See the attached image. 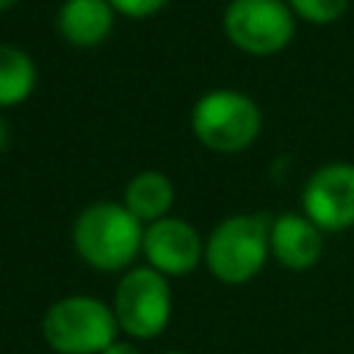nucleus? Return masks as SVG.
Returning a JSON list of instances; mask_svg holds the SVG:
<instances>
[{
  "label": "nucleus",
  "mask_w": 354,
  "mask_h": 354,
  "mask_svg": "<svg viewBox=\"0 0 354 354\" xmlns=\"http://www.w3.org/2000/svg\"><path fill=\"white\" fill-rule=\"evenodd\" d=\"M102 354H144L133 340H113Z\"/></svg>",
  "instance_id": "15"
},
{
  "label": "nucleus",
  "mask_w": 354,
  "mask_h": 354,
  "mask_svg": "<svg viewBox=\"0 0 354 354\" xmlns=\"http://www.w3.org/2000/svg\"><path fill=\"white\" fill-rule=\"evenodd\" d=\"M160 354H188V351H160Z\"/></svg>",
  "instance_id": "18"
},
{
  "label": "nucleus",
  "mask_w": 354,
  "mask_h": 354,
  "mask_svg": "<svg viewBox=\"0 0 354 354\" xmlns=\"http://www.w3.org/2000/svg\"><path fill=\"white\" fill-rule=\"evenodd\" d=\"M39 69L28 50L0 41V111L17 108L36 91Z\"/></svg>",
  "instance_id": "12"
},
{
  "label": "nucleus",
  "mask_w": 354,
  "mask_h": 354,
  "mask_svg": "<svg viewBox=\"0 0 354 354\" xmlns=\"http://www.w3.org/2000/svg\"><path fill=\"white\" fill-rule=\"evenodd\" d=\"M271 257L288 271H307L324 254V232L304 213L271 216L268 227Z\"/></svg>",
  "instance_id": "9"
},
{
  "label": "nucleus",
  "mask_w": 354,
  "mask_h": 354,
  "mask_svg": "<svg viewBox=\"0 0 354 354\" xmlns=\"http://www.w3.org/2000/svg\"><path fill=\"white\" fill-rule=\"evenodd\" d=\"M268 213H232L221 218L205 238V266L221 285L252 282L271 257Z\"/></svg>",
  "instance_id": "2"
},
{
  "label": "nucleus",
  "mask_w": 354,
  "mask_h": 354,
  "mask_svg": "<svg viewBox=\"0 0 354 354\" xmlns=\"http://www.w3.org/2000/svg\"><path fill=\"white\" fill-rule=\"evenodd\" d=\"M285 3L296 19L310 25H332L348 8V0H285Z\"/></svg>",
  "instance_id": "13"
},
{
  "label": "nucleus",
  "mask_w": 354,
  "mask_h": 354,
  "mask_svg": "<svg viewBox=\"0 0 354 354\" xmlns=\"http://www.w3.org/2000/svg\"><path fill=\"white\" fill-rule=\"evenodd\" d=\"M301 213L321 232H346L354 227V163L332 160L318 166L301 185Z\"/></svg>",
  "instance_id": "7"
},
{
  "label": "nucleus",
  "mask_w": 354,
  "mask_h": 354,
  "mask_svg": "<svg viewBox=\"0 0 354 354\" xmlns=\"http://www.w3.org/2000/svg\"><path fill=\"white\" fill-rule=\"evenodd\" d=\"M144 224L113 199L86 205L72 221V249L94 271L124 274L141 257Z\"/></svg>",
  "instance_id": "1"
},
{
  "label": "nucleus",
  "mask_w": 354,
  "mask_h": 354,
  "mask_svg": "<svg viewBox=\"0 0 354 354\" xmlns=\"http://www.w3.org/2000/svg\"><path fill=\"white\" fill-rule=\"evenodd\" d=\"M119 335L111 301L91 293L61 296L41 315V337L55 354H102Z\"/></svg>",
  "instance_id": "3"
},
{
  "label": "nucleus",
  "mask_w": 354,
  "mask_h": 354,
  "mask_svg": "<svg viewBox=\"0 0 354 354\" xmlns=\"http://www.w3.org/2000/svg\"><path fill=\"white\" fill-rule=\"evenodd\" d=\"M116 17L119 14L108 0H64L55 14V28L66 44L88 50L113 33Z\"/></svg>",
  "instance_id": "10"
},
{
  "label": "nucleus",
  "mask_w": 354,
  "mask_h": 354,
  "mask_svg": "<svg viewBox=\"0 0 354 354\" xmlns=\"http://www.w3.org/2000/svg\"><path fill=\"white\" fill-rule=\"evenodd\" d=\"M174 199H177V191H174L171 177L158 169H144V171L133 174L122 191V205L144 227L171 216Z\"/></svg>",
  "instance_id": "11"
},
{
  "label": "nucleus",
  "mask_w": 354,
  "mask_h": 354,
  "mask_svg": "<svg viewBox=\"0 0 354 354\" xmlns=\"http://www.w3.org/2000/svg\"><path fill=\"white\" fill-rule=\"evenodd\" d=\"M108 3L124 19H149V17L160 14L171 0H108Z\"/></svg>",
  "instance_id": "14"
},
{
  "label": "nucleus",
  "mask_w": 354,
  "mask_h": 354,
  "mask_svg": "<svg viewBox=\"0 0 354 354\" xmlns=\"http://www.w3.org/2000/svg\"><path fill=\"white\" fill-rule=\"evenodd\" d=\"M111 310L119 324V332L127 340L158 337L169 326L174 310L169 277L158 274L149 266L127 268L113 285Z\"/></svg>",
  "instance_id": "5"
},
{
  "label": "nucleus",
  "mask_w": 354,
  "mask_h": 354,
  "mask_svg": "<svg viewBox=\"0 0 354 354\" xmlns=\"http://www.w3.org/2000/svg\"><path fill=\"white\" fill-rule=\"evenodd\" d=\"M22 0H0V14H6V11H11L14 6H19Z\"/></svg>",
  "instance_id": "17"
},
{
  "label": "nucleus",
  "mask_w": 354,
  "mask_h": 354,
  "mask_svg": "<svg viewBox=\"0 0 354 354\" xmlns=\"http://www.w3.org/2000/svg\"><path fill=\"white\" fill-rule=\"evenodd\" d=\"M141 257L144 266L155 268L169 279L185 277L199 263H205V238L191 221L180 216H166L144 227Z\"/></svg>",
  "instance_id": "8"
},
{
  "label": "nucleus",
  "mask_w": 354,
  "mask_h": 354,
  "mask_svg": "<svg viewBox=\"0 0 354 354\" xmlns=\"http://www.w3.org/2000/svg\"><path fill=\"white\" fill-rule=\"evenodd\" d=\"M296 22L285 0H230L221 14L224 39L254 58L282 53L296 36Z\"/></svg>",
  "instance_id": "6"
},
{
  "label": "nucleus",
  "mask_w": 354,
  "mask_h": 354,
  "mask_svg": "<svg viewBox=\"0 0 354 354\" xmlns=\"http://www.w3.org/2000/svg\"><path fill=\"white\" fill-rule=\"evenodd\" d=\"M8 141H11V130H8V124H6V119L0 113V152L8 149Z\"/></svg>",
  "instance_id": "16"
},
{
  "label": "nucleus",
  "mask_w": 354,
  "mask_h": 354,
  "mask_svg": "<svg viewBox=\"0 0 354 354\" xmlns=\"http://www.w3.org/2000/svg\"><path fill=\"white\" fill-rule=\"evenodd\" d=\"M263 130L260 105L238 88H210L191 108L194 138L218 155L246 152Z\"/></svg>",
  "instance_id": "4"
}]
</instances>
